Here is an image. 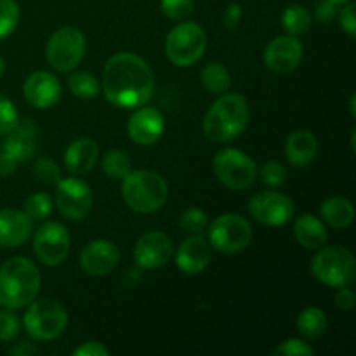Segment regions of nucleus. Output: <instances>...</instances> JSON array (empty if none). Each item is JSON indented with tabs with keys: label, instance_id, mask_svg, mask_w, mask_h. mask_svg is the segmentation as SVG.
Masks as SVG:
<instances>
[{
	"label": "nucleus",
	"instance_id": "obj_15",
	"mask_svg": "<svg viewBox=\"0 0 356 356\" xmlns=\"http://www.w3.org/2000/svg\"><path fill=\"white\" fill-rule=\"evenodd\" d=\"M174 245L163 232H148L134 245V259L141 270H159L172 259Z\"/></svg>",
	"mask_w": 356,
	"mask_h": 356
},
{
	"label": "nucleus",
	"instance_id": "obj_9",
	"mask_svg": "<svg viewBox=\"0 0 356 356\" xmlns=\"http://www.w3.org/2000/svg\"><path fill=\"white\" fill-rule=\"evenodd\" d=\"M86 35L75 26H63L51 35L45 45V59L58 72H72L86 54Z\"/></svg>",
	"mask_w": 356,
	"mask_h": 356
},
{
	"label": "nucleus",
	"instance_id": "obj_33",
	"mask_svg": "<svg viewBox=\"0 0 356 356\" xmlns=\"http://www.w3.org/2000/svg\"><path fill=\"white\" fill-rule=\"evenodd\" d=\"M179 225L181 229L186 232L188 235H204V232L209 226V219L202 209L190 207L181 214Z\"/></svg>",
	"mask_w": 356,
	"mask_h": 356
},
{
	"label": "nucleus",
	"instance_id": "obj_22",
	"mask_svg": "<svg viewBox=\"0 0 356 356\" xmlns=\"http://www.w3.org/2000/svg\"><path fill=\"white\" fill-rule=\"evenodd\" d=\"M318 153V141L308 129H298L285 141V156L292 167H308Z\"/></svg>",
	"mask_w": 356,
	"mask_h": 356
},
{
	"label": "nucleus",
	"instance_id": "obj_21",
	"mask_svg": "<svg viewBox=\"0 0 356 356\" xmlns=\"http://www.w3.org/2000/svg\"><path fill=\"white\" fill-rule=\"evenodd\" d=\"M3 152L16 159L17 163H26L37 153V129L31 122L17 124L3 139Z\"/></svg>",
	"mask_w": 356,
	"mask_h": 356
},
{
	"label": "nucleus",
	"instance_id": "obj_41",
	"mask_svg": "<svg viewBox=\"0 0 356 356\" xmlns=\"http://www.w3.org/2000/svg\"><path fill=\"white\" fill-rule=\"evenodd\" d=\"M242 6H240L238 2H229L228 6H226L225 14H222V24H225L226 30H235L240 24V21H242Z\"/></svg>",
	"mask_w": 356,
	"mask_h": 356
},
{
	"label": "nucleus",
	"instance_id": "obj_35",
	"mask_svg": "<svg viewBox=\"0 0 356 356\" xmlns=\"http://www.w3.org/2000/svg\"><path fill=\"white\" fill-rule=\"evenodd\" d=\"M33 176L35 179L47 184V186H52V184L56 186V184L63 179L61 167H59L54 160L49 159H40L33 163Z\"/></svg>",
	"mask_w": 356,
	"mask_h": 356
},
{
	"label": "nucleus",
	"instance_id": "obj_14",
	"mask_svg": "<svg viewBox=\"0 0 356 356\" xmlns=\"http://www.w3.org/2000/svg\"><path fill=\"white\" fill-rule=\"evenodd\" d=\"M305 45L294 35H280L273 38L264 49V65L270 72L285 75L301 65Z\"/></svg>",
	"mask_w": 356,
	"mask_h": 356
},
{
	"label": "nucleus",
	"instance_id": "obj_44",
	"mask_svg": "<svg viewBox=\"0 0 356 356\" xmlns=\"http://www.w3.org/2000/svg\"><path fill=\"white\" fill-rule=\"evenodd\" d=\"M355 292L348 287H339L336 292V306L343 312H351L355 308Z\"/></svg>",
	"mask_w": 356,
	"mask_h": 356
},
{
	"label": "nucleus",
	"instance_id": "obj_45",
	"mask_svg": "<svg viewBox=\"0 0 356 356\" xmlns=\"http://www.w3.org/2000/svg\"><path fill=\"white\" fill-rule=\"evenodd\" d=\"M122 282H124L125 287H138L139 284L143 282V270L141 268H127V270L124 271V275H122Z\"/></svg>",
	"mask_w": 356,
	"mask_h": 356
},
{
	"label": "nucleus",
	"instance_id": "obj_38",
	"mask_svg": "<svg viewBox=\"0 0 356 356\" xmlns=\"http://www.w3.org/2000/svg\"><path fill=\"white\" fill-rule=\"evenodd\" d=\"M19 124L17 108L9 97L0 96V136H6Z\"/></svg>",
	"mask_w": 356,
	"mask_h": 356
},
{
	"label": "nucleus",
	"instance_id": "obj_24",
	"mask_svg": "<svg viewBox=\"0 0 356 356\" xmlns=\"http://www.w3.org/2000/svg\"><path fill=\"white\" fill-rule=\"evenodd\" d=\"M294 236L305 249L318 250L329 240L325 225L313 214H301L294 222Z\"/></svg>",
	"mask_w": 356,
	"mask_h": 356
},
{
	"label": "nucleus",
	"instance_id": "obj_5",
	"mask_svg": "<svg viewBox=\"0 0 356 356\" xmlns=\"http://www.w3.org/2000/svg\"><path fill=\"white\" fill-rule=\"evenodd\" d=\"M24 330L35 341L58 339L68 325V313L58 299L44 298L28 305L23 318Z\"/></svg>",
	"mask_w": 356,
	"mask_h": 356
},
{
	"label": "nucleus",
	"instance_id": "obj_16",
	"mask_svg": "<svg viewBox=\"0 0 356 356\" xmlns=\"http://www.w3.org/2000/svg\"><path fill=\"white\" fill-rule=\"evenodd\" d=\"M120 263V250L111 240H94L80 252V268L89 277H106Z\"/></svg>",
	"mask_w": 356,
	"mask_h": 356
},
{
	"label": "nucleus",
	"instance_id": "obj_13",
	"mask_svg": "<svg viewBox=\"0 0 356 356\" xmlns=\"http://www.w3.org/2000/svg\"><path fill=\"white\" fill-rule=\"evenodd\" d=\"M250 216L266 226H284L294 218V202L285 193L275 190L259 191L249 202Z\"/></svg>",
	"mask_w": 356,
	"mask_h": 356
},
{
	"label": "nucleus",
	"instance_id": "obj_11",
	"mask_svg": "<svg viewBox=\"0 0 356 356\" xmlns=\"http://www.w3.org/2000/svg\"><path fill=\"white\" fill-rule=\"evenodd\" d=\"M56 205L70 221H82L92 211L94 197L90 186L79 177H66L56 184Z\"/></svg>",
	"mask_w": 356,
	"mask_h": 356
},
{
	"label": "nucleus",
	"instance_id": "obj_43",
	"mask_svg": "<svg viewBox=\"0 0 356 356\" xmlns=\"http://www.w3.org/2000/svg\"><path fill=\"white\" fill-rule=\"evenodd\" d=\"M73 356H110V350L97 341H87L73 350Z\"/></svg>",
	"mask_w": 356,
	"mask_h": 356
},
{
	"label": "nucleus",
	"instance_id": "obj_46",
	"mask_svg": "<svg viewBox=\"0 0 356 356\" xmlns=\"http://www.w3.org/2000/svg\"><path fill=\"white\" fill-rule=\"evenodd\" d=\"M17 162L14 156H10L9 153L2 152L0 153V177H7L16 170Z\"/></svg>",
	"mask_w": 356,
	"mask_h": 356
},
{
	"label": "nucleus",
	"instance_id": "obj_20",
	"mask_svg": "<svg viewBox=\"0 0 356 356\" xmlns=\"http://www.w3.org/2000/svg\"><path fill=\"white\" fill-rule=\"evenodd\" d=\"M211 263V243L204 235H190L176 252V264L184 275H198Z\"/></svg>",
	"mask_w": 356,
	"mask_h": 356
},
{
	"label": "nucleus",
	"instance_id": "obj_50",
	"mask_svg": "<svg viewBox=\"0 0 356 356\" xmlns=\"http://www.w3.org/2000/svg\"><path fill=\"white\" fill-rule=\"evenodd\" d=\"M3 72H6V63H3V59L0 58V76L3 75Z\"/></svg>",
	"mask_w": 356,
	"mask_h": 356
},
{
	"label": "nucleus",
	"instance_id": "obj_19",
	"mask_svg": "<svg viewBox=\"0 0 356 356\" xmlns=\"http://www.w3.org/2000/svg\"><path fill=\"white\" fill-rule=\"evenodd\" d=\"M33 233V221L24 211L0 209V247L14 249L23 245Z\"/></svg>",
	"mask_w": 356,
	"mask_h": 356
},
{
	"label": "nucleus",
	"instance_id": "obj_29",
	"mask_svg": "<svg viewBox=\"0 0 356 356\" xmlns=\"http://www.w3.org/2000/svg\"><path fill=\"white\" fill-rule=\"evenodd\" d=\"M68 89L73 96L80 97V99H92L101 92V83L97 82L92 73L79 72L70 75Z\"/></svg>",
	"mask_w": 356,
	"mask_h": 356
},
{
	"label": "nucleus",
	"instance_id": "obj_25",
	"mask_svg": "<svg viewBox=\"0 0 356 356\" xmlns=\"http://www.w3.org/2000/svg\"><path fill=\"white\" fill-rule=\"evenodd\" d=\"M323 221L334 229H344L355 221V207L351 200L344 197H330L323 200L320 207Z\"/></svg>",
	"mask_w": 356,
	"mask_h": 356
},
{
	"label": "nucleus",
	"instance_id": "obj_17",
	"mask_svg": "<svg viewBox=\"0 0 356 356\" xmlns=\"http://www.w3.org/2000/svg\"><path fill=\"white\" fill-rule=\"evenodd\" d=\"M163 131H165V118L156 108L139 106L129 118L127 134L136 145H155L163 136Z\"/></svg>",
	"mask_w": 356,
	"mask_h": 356
},
{
	"label": "nucleus",
	"instance_id": "obj_23",
	"mask_svg": "<svg viewBox=\"0 0 356 356\" xmlns=\"http://www.w3.org/2000/svg\"><path fill=\"white\" fill-rule=\"evenodd\" d=\"M99 159L97 143L89 138L75 139L65 152V167L75 176L90 172Z\"/></svg>",
	"mask_w": 356,
	"mask_h": 356
},
{
	"label": "nucleus",
	"instance_id": "obj_47",
	"mask_svg": "<svg viewBox=\"0 0 356 356\" xmlns=\"http://www.w3.org/2000/svg\"><path fill=\"white\" fill-rule=\"evenodd\" d=\"M9 353L14 356H35V355H40L42 351L38 350L37 346H33L31 343H19L14 348H10Z\"/></svg>",
	"mask_w": 356,
	"mask_h": 356
},
{
	"label": "nucleus",
	"instance_id": "obj_34",
	"mask_svg": "<svg viewBox=\"0 0 356 356\" xmlns=\"http://www.w3.org/2000/svg\"><path fill=\"white\" fill-rule=\"evenodd\" d=\"M257 174L261 176V181L270 188L282 186V184L287 183L289 179L287 167L282 162H278V160H270V162H266L259 170H257Z\"/></svg>",
	"mask_w": 356,
	"mask_h": 356
},
{
	"label": "nucleus",
	"instance_id": "obj_28",
	"mask_svg": "<svg viewBox=\"0 0 356 356\" xmlns=\"http://www.w3.org/2000/svg\"><path fill=\"white\" fill-rule=\"evenodd\" d=\"M312 13L301 3H292L282 13V28L294 37L305 35L312 28Z\"/></svg>",
	"mask_w": 356,
	"mask_h": 356
},
{
	"label": "nucleus",
	"instance_id": "obj_1",
	"mask_svg": "<svg viewBox=\"0 0 356 356\" xmlns=\"http://www.w3.org/2000/svg\"><path fill=\"white\" fill-rule=\"evenodd\" d=\"M101 89L113 106L136 110L152 99L155 75L148 63L138 54L118 52L104 65Z\"/></svg>",
	"mask_w": 356,
	"mask_h": 356
},
{
	"label": "nucleus",
	"instance_id": "obj_27",
	"mask_svg": "<svg viewBox=\"0 0 356 356\" xmlns=\"http://www.w3.org/2000/svg\"><path fill=\"white\" fill-rule=\"evenodd\" d=\"M200 76L202 86L207 89L209 94H214V96H221V94L228 92L229 87H232V73L222 63H209V65H205Z\"/></svg>",
	"mask_w": 356,
	"mask_h": 356
},
{
	"label": "nucleus",
	"instance_id": "obj_4",
	"mask_svg": "<svg viewBox=\"0 0 356 356\" xmlns=\"http://www.w3.org/2000/svg\"><path fill=\"white\" fill-rule=\"evenodd\" d=\"M169 186L155 170H131L122 179V198L131 211L138 214H152L165 205Z\"/></svg>",
	"mask_w": 356,
	"mask_h": 356
},
{
	"label": "nucleus",
	"instance_id": "obj_39",
	"mask_svg": "<svg viewBox=\"0 0 356 356\" xmlns=\"http://www.w3.org/2000/svg\"><path fill=\"white\" fill-rule=\"evenodd\" d=\"M273 353L277 356H312L315 351H313V348L309 346V344H306L305 341L292 337V339L280 343V346H278Z\"/></svg>",
	"mask_w": 356,
	"mask_h": 356
},
{
	"label": "nucleus",
	"instance_id": "obj_37",
	"mask_svg": "<svg viewBox=\"0 0 356 356\" xmlns=\"http://www.w3.org/2000/svg\"><path fill=\"white\" fill-rule=\"evenodd\" d=\"M21 332V320L14 309L6 308L0 312V343H10Z\"/></svg>",
	"mask_w": 356,
	"mask_h": 356
},
{
	"label": "nucleus",
	"instance_id": "obj_26",
	"mask_svg": "<svg viewBox=\"0 0 356 356\" xmlns=\"http://www.w3.org/2000/svg\"><path fill=\"white\" fill-rule=\"evenodd\" d=\"M296 329L305 339H318L327 330V315L322 308L309 306L299 313L296 320Z\"/></svg>",
	"mask_w": 356,
	"mask_h": 356
},
{
	"label": "nucleus",
	"instance_id": "obj_30",
	"mask_svg": "<svg viewBox=\"0 0 356 356\" xmlns=\"http://www.w3.org/2000/svg\"><path fill=\"white\" fill-rule=\"evenodd\" d=\"M101 167H103L104 174L111 179L122 181L129 172L132 170L131 159L125 152L122 149H110L106 155L103 156V162H101Z\"/></svg>",
	"mask_w": 356,
	"mask_h": 356
},
{
	"label": "nucleus",
	"instance_id": "obj_40",
	"mask_svg": "<svg viewBox=\"0 0 356 356\" xmlns=\"http://www.w3.org/2000/svg\"><path fill=\"white\" fill-rule=\"evenodd\" d=\"M355 10H356L355 3L348 2V3H344L343 9H341V13H339L341 28L346 31V35L350 38L356 37V14H355Z\"/></svg>",
	"mask_w": 356,
	"mask_h": 356
},
{
	"label": "nucleus",
	"instance_id": "obj_18",
	"mask_svg": "<svg viewBox=\"0 0 356 356\" xmlns=\"http://www.w3.org/2000/svg\"><path fill=\"white\" fill-rule=\"evenodd\" d=\"M23 94L33 108L47 110L61 99L63 87L58 76L52 75L51 72L38 70L26 76L23 83Z\"/></svg>",
	"mask_w": 356,
	"mask_h": 356
},
{
	"label": "nucleus",
	"instance_id": "obj_31",
	"mask_svg": "<svg viewBox=\"0 0 356 356\" xmlns=\"http://www.w3.org/2000/svg\"><path fill=\"white\" fill-rule=\"evenodd\" d=\"M24 212L31 221H44L52 212V198L47 193H33L24 202Z\"/></svg>",
	"mask_w": 356,
	"mask_h": 356
},
{
	"label": "nucleus",
	"instance_id": "obj_32",
	"mask_svg": "<svg viewBox=\"0 0 356 356\" xmlns=\"http://www.w3.org/2000/svg\"><path fill=\"white\" fill-rule=\"evenodd\" d=\"M19 6L16 0H0V40L9 37L19 23Z\"/></svg>",
	"mask_w": 356,
	"mask_h": 356
},
{
	"label": "nucleus",
	"instance_id": "obj_10",
	"mask_svg": "<svg viewBox=\"0 0 356 356\" xmlns=\"http://www.w3.org/2000/svg\"><path fill=\"white\" fill-rule=\"evenodd\" d=\"M212 249L222 254H236L252 242V226L240 214H222L207 226Z\"/></svg>",
	"mask_w": 356,
	"mask_h": 356
},
{
	"label": "nucleus",
	"instance_id": "obj_7",
	"mask_svg": "<svg viewBox=\"0 0 356 356\" xmlns=\"http://www.w3.org/2000/svg\"><path fill=\"white\" fill-rule=\"evenodd\" d=\"M312 273L316 280L332 289L348 287L356 278V259L353 252L346 247L323 245L313 257Z\"/></svg>",
	"mask_w": 356,
	"mask_h": 356
},
{
	"label": "nucleus",
	"instance_id": "obj_49",
	"mask_svg": "<svg viewBox=\"0 0 356 356\" xmlns=\"http://www.w3.org/2000/svg\"><path fill=\"white\" fill-rule=\"evenodd\" d=\"M329 2L336 3V6H344V3H348V2H353V0H329Z\"/></svg>",
	"mask_w": 356,
	"mask_h": 356
},
{
	"label": "nucleus",
	"instance_id": "obj_12",
	"mask_svg": "<svg viewBox=\"0 0 356 356\" xmlns=\"http://www.w3.org/2000/svg\"><path fill=\"white\" fill-rule=\"evenodd\" d=\"M70 233L61 222L47 221L40 225L33 236V250L45 266H59L70 254Z\"/></svg>",
	"mask_w": 356,
	"mask_h": 356
},
{
	"label": "nucleus",
	"instance_id": "obj_48",
	"mask_svg": "<svg viewBox=\"0 0 356 356\" xmlns=\"http://www.w3.org/2000/svg\"><path fill=\"white\" fill-rule=\"evenodd\" d=\"M350 111H351V117H356V94H351Z\"/></svg>",
	"mask_w": 356,
	"mask_h": 356
},
{
	"label": "nucleus",
	"instance_id": "obj_36",
	"mask_svg": "<svg viewBox=\"0 0 356 356\" xmlns=\"http://www.w3.org/2000/svg\"><path fill=\"white\" fill-rule=\"evenodd\" d=\"M160 9L169 19L184 21L195 10L193 0H160Z\"/></svg>",
	"mask_w": 356,
	"mask_h": 356
},
{
	"label": "nucleus",
	"instance_id": "obj_2",
	"mask_svg": "<svg viewBox=\"0 0 356 356\" xmlns=\"http://www.w3.org/2000/svg\"><path fill=\"white\" fill-rule=\"evenodd\" d=\"M40 271L23 256L7 259L0 266V306L9 309L26 308L40 292Z\"/></svg>",
	"mask_w": 356,
	"mask_h": 356
},
{
	"label": "nucleus",
	"instance_id": "obj_3",
	"mask_svg": "<svg viewBox=\"0 0 356 356\" xmlns=\"http://www.w3.org/2000/svg\"><path fill=\"white\" fill-rule=\"evenodd\" d=\"M250 120L249 103L243 96L225 92L211 104L204 118V134L214 143H228L238 138Z\"/></svg>",
	"mask_w": 356,
	"mask_h": 356
},
{
	"label": "nucleus",
	"instance_id": "obj_6",
	"mask_svg": "<svg viewBox=\"0 0 356 356\" xmlns=\"http://www.w3.org/2000/svg\"><path fill=\"white\" fill-rule=\"evenodd\" d=\"M207 49L205 30L195 21H183L169 31L165 38V54L177 68H188L200 61Z\"/></svg>",
	"mask_w": 356,
	"mask_h": 356
},
{
	"label": "nucleus",
	"instance_id": "obj_8",
	"mask_svg": "<svg viewBox=\"0 0 356 356\" xmlns=\"http://www.w3.org/2000/svg\"><path fill=\"white\" fill-rule=\"evenodd\" d=\"M212 169L226 188L235 191L247 190L257 179L256 162L236 148L219 149L212 160Z\"/></svg>",
	"mask_w": 356,
	"mask_h": 356
},
{
	"label": "nucleus",
	"instance_id": "obj_42",
	"mask_svg": "<svg viewBox=\"0 0 356 356\" xmlns=\"http://www.w3.org/2000/svg\"><path fill=\"white\" fill-rule=\"evenodd\" d=\"M337 16V6L336 3L329 2V0H320L316 3L315 17L320 24H330Z\"/></svg>",
	"mask_w": 356,
	"mask_h": 356
}]
</instances>
